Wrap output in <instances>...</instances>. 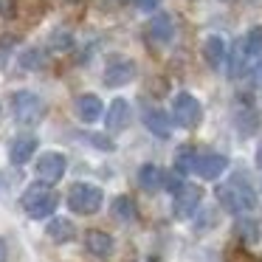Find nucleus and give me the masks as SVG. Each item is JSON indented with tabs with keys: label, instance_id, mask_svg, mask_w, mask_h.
Returning <instances> with one entry per match:
<instances>
[{
	"label": "nucleus",
	"instance_id": "13",
	"mask_svg": "<svg viewBox=\"0 0 262 262\" xmlns=\"http://www.w3.org/2000/svg\"><path fill=\"white\" fill-rule=\"evenodd\" d=\"M37 152V136H31V133H26V136H17L12 141V149H9V158H12V164L23 166L29 164L31 158H34Z\"/></svg>",
	"mask_w": 262,
	"mask_h": 262
},
{
	"label": "nucleus",
	"instance_id": "20",
	"mask_svg": "<svg viewBox=\"0 0 262 262\" xmlns=\"http://www.w3.org/2000/svg\"><path fill=\"white\" fill-rule=\"evenodd\" d=\"M214 194H217V203H220V209H226L228 214H239V211H243L239 198H237V192H234L231 183H220Z\"/></svg>",
	"mask_w": 262,
	"mask_h": 262
},
{
	"label": "nucleus",
	"instance_id": "24",
	"mask_svg": "<svg viewBox=\"0 0 262 262\" xmlns=\"http://www.w3.org/2000/svg\"><path fill=\"white\" fill-rule=\"evenodd\" d=\"M245 48H248L251 59H262V26H256V29L248 31V37H245Z\"/></svg>",
	"mask_w": 262,
	"mask_h": 262
},
{
	"label": "nucleus",
	"instance_id": "15",
	"mask_svg": "<svg viewBox=\"0 0 262 262\" xmlns=\"http://www.w3.org/2000/svg\"><path fill=\"white\" fill-rule=\"evenodd\" d=\"M147 34H149V40H155V42H169L172 40V34H175V23H172V17L169 14H155L152 20H149V26H147Z\"/></svg>",
	"mask_w": 262,
	"mask_h": 262
},
{
	"label": "nucleus",
	"instance_id": "19",
	"mask_svg": "<svg viewBox=\"0 0 262 262\" xmlns=\"http://www.w3.org/2000/svg\"><path fill=\"white\" fill-rule=\"evenodd\" d=\"M138 186H141L144 192H155V189H161L164 186V172H161L155 164H144L141 169H138Z\"/></svg>",
	"mask_w": 262,
	"mask_h": 262
},
{
	"label": "nucleus",
	"instance_id": "12",
	"mask_svg": "<svg viewBox=\"0 0 262 262\" xmlns=\"http://www.w3.org/2000/svg\"><path fill=\"white\" fill-rule=\"evenodd\" d=\"M203 59H206V65L209 68H223V62L228 59V46H226V40H223L220 34H211V37H206V42H203Z\"/></svg>",
	"mask_w": 262,
	"mask_h": 262
},
{
	"label": "nucleus",
	"instance_id": "22",
	"mask_svg": "<svg viewBox=\"0 0 262 262\" xmlns=\"http://www.w3.org/2000/svg\"><path fill=\"white\" fill-rule=\"evenodd\" d=\"M234 231H237V237L245 239V243H256V239H259V226H256V220H251V217H239Z\"/></svg>",
	"mask_w": 262,
	"mask_h": 262
},
{
	"label": "nucleus",
	"instance_id": "33",
	"mask_svg": "<svg viewBox=\"0 0 262 262\" xmlns=\"http://www.w3.org/2000/svg\"><path fill=\"white\" fill-rule=\"evenodd\" d=\"M256 166H262V147L256 149Z\"/></svg>",
	"mask_w": 262,
	"mask_h": 262
},
{
	"label": "nucleus",
	"instance_id": "35",
	"mask_svg": "<svg viewBox=\"0 0 262 262\" xmlns=\"http://www.w3.org/2000/svg\"><path fill=\"white\" fill-rule=\"evenodd\" d=\"M65 3H76V0H65Z\"/></svg>",
	"mask_w": 262,
	"mask_h": 262
},
{
	"label": "nucleus",
	"instance_id": "1",
	"mask_svg": "<svg viewBox=\"0 0 262 262\" xmlns=\"http://www.w3.org/2000/svg\"><path fill=\"white\" fill-rule=\"evenodd\" d=\"M20 203H23L26 214H29L31 220H46V217H51L54 209L59 206V198L48 183L40 181V183H31V186L26 189Z\"/></svg>",
	"mask_w": 262,
	"mask_h": 262
},
{
	"label": "nucleus",
	"instance_id": "8",
	"mask_svg": "<svg viewBox=\"0 0 262 262\" xmlns=\"http://www.w3.org/2000/svg\"><path fill=\"white\" fill-rule=\"evenodd\" d=\"M136 76V65L130 59H113V62L104 68V85L107 88H121L127 82H133Z\"/></svg>",
	"mask_w": 262,
	"mask_h": 262
},
{
	"label": "nucleus",
	"instance_id": "23",
	"mask_svg": "<svg viewBox=\"0 0 262 262\" xmlns=\"http://www.w3.org/2000/svg\"><path fill=\"white\" fill-rule=\"evenodd\" d=\"M46 51H40V48H29V51L20 54V65H23L26 71H40L46 68Z\"/></svg>",
	"mask_w": 262,
	"mask_h": 262
},
{
	"label": "nucleus",
	"instance_id": "2",
	"mask_svg": "<svg viewBox=\"0 0 262 262\" xmlns=\"http://www.w3.org/2000/svg\"><path fill=\"white\" fill-rule=\"evenodd\" d=\"M104 203V192L93 183H74L68 192V209L74 214H96Z\"/></svg>",
	"mask_w": 262,
	"mask_h": 262
},
{
	"label": "nucleus",
	"instance_id": "31",
	"mask_svg": "<svg viewBox=\"0 0 262 262\" xmlns=\"http://www.w3.org/2000/svg\"><path fill=\"white\" fill-rule=\"evenodd\" d=\"M136 3H138L141 12H155V9L161 6V0H136Z\"/></svg>",
	"mask_w": 262,
	"mask_h": 262
},
{
	"label": "nucleus",
	"instance_id": "30",
	"mask_svg": "<svg viewBox=\"0 0 262 262\" xmlns=\"http://www.w3.org/2000/svg\"><path fill=\"white\" fill-rule=\"evenodd\" d=\"M88 141L93 144V147H99V149H116V144L110 141V138H102V136H96V133H88Z\"/></svg>",
	"mask_w": 262,
	"mask_h": 262
},
{
	"label": "nucleus",
	"instance_id": "17",
	"mask_svg": "<svg viewBox=\"0 0 262 262\" xmlns=\"http://www.w3.org/2000/svg\"><path fill=\"white\" fill-rule=\"evenodd\" d=\"M228 183H231V186H234V192H237V198H239V206H243V211H254V209H256V192L251 189L248 178H245V175H234Z\"/></svg>",
	"mask_w": 262,
	"mask_h": 262
},
{
	"label": "nucleus",
	"instance_id": "4",
	"mask_svg": "<svg viewBox=\"0 0 262 262\" xmlns=\"http://www.w3.org/2000/svg\"><path fill=\"white\" fill-rule=\"evenodd\" d=\"M37 178H40L42 183H59L65 175V169H68V158H65L62 152H42L40 158H37Z\"/></svg>",
	"mask_w": 262,
	"mask_h": 262
},
{
	"label": "nucleus",
	"instance_id": "26",
	"mask_svg": "<svg viewBox=\"0 0 262 262\" xmlns=\"http://www.w3.org/2000/svg\"><path fill=\"white\" fill-rule=\"evenodd\" d=\"M237 127L243 136H251V133L256 130V113L254 110H243V113L237 116Z\"/></svg>",
	"mask_w": 262,
	"mask_h": 262
},
{
	"label": "nucleus",
	"instance_id": "6",
	"mask_svg": "<svg viewBox=\"0 0 262 262\" xmlns=\"http://www.w3.org/2000/svg\"><path fill=\"white\" fill-rule=\"evenodd\" d=\"M200 200H203V189L194 186V183H186V186L175 194V217H181V220L194 217L200 209Z\"/></svg>",
	"mask_w": 262,
	"mask_h": 262
},
{
	"label": "nucleus",
	"instance_id": "28",
	"mask_svg": "<svg viewBox=\"0 0 262 262\" xmlns=\"http://www.w3.org/2000/svg\"><path fill=\"white\" fill-rule=\"evenodd\" d=\"M71 42L74 40H71V34H65V31H54L51 34V48L54 51H68Z\"/></svg>",
	"mask_w": 262,
	"mask_h": 262
},
{
	"label": "nucleus",
	"instance_id": "18",
	"mask_svg": "<svg viewBox=\"0 0 262 262\" xmlns=\"http://www.w3.org/2000/svg\"><path fill=\"white\" fill-rule=\"evenodd\" d=\"M46 234L54 239V243H71L74 234H76V228H74V223L65 220V217H54V220L46 226Z\"/></svg>",
	"mask_w": 262,
	"mask_h": 262
},
{
	"label": "nucleus",
	"instance_id": "11",
	"mask_svg": "<svg viewBox=\"0 0 262 262\" xmlns=\"http://www.w3.org/2000/svg\"><path fill=\"white\" fill-rule=\"evenodd\" d=\"M228 79H239V76H245L248 74V68H251V54H248V48H245V40H237L234 42V48H231V54H228Z\"/></svg>",
	"mask_w": 262,
	"mask_h": 262
},
{
	"label": "nucleus",
	"instance_id": "10",
	"mask_svg": "<svg viewBox=\"0 0 262 262\" xmlns=\"http://www.w3.org/2000/svg\"><path fill=\"white\" fill-rule=\"evenodd\" d=\"M127 124H130V104H127V99H113L110 107L104 110V127L110 133H119Z\"/></svg>",
	"mask_w": 262,
	"mask_h": 262
},
{
	"label": "nucleus",
	"instance_id": "5",
	"mask_svg": "<svg viewBox=\"0 0 262 262\" xmlns=\"http://www.w3.org/2000/svg\"><path fill=\"white\" fill-rule=\"evenodd\" d=\"M12 107H14V116H17L20 124H34L42 116V99L31 91H20V93H14Z\"/></svg>",
	"mask_w": 262,
	"mask_h": 262
},
{
	"label": "nucleus",
	"instance_id": "14",
	"mask_svg": "<svg viewBox=\"0 0 262 262\" xmlns=\"http://www.w3.org/2000/svg\"><path fill=\"white\" fill-rule=\"evenodd\" d=\"M144 127L158 138H169V133H172L169 116H166L164 110H158V107H149L147 113H144Z\"/></svg>",
	"mask_w": 262,
	"mask_h": 262
},
{
	"label": "nucleus",
	"instance_id": "34",
	"mask_svg": "<svg viewBox=\"0 0 262 262\" xmlns=\"http://www.w3.org/2000/svg\"><path fill=\"white\" fill-rule=\"evenodd\" d=\"M256 76H259V82H262V59H259V65H256Z\"/></svg>",
	"mask_w": 262,
	"mask_h": 262
},
{
	"label": "nucleus",
	"instance_id": "29",
	"mask_svg": "<svg viewBox=\"0 0 262 262\" xmlns=\"http://www.w3.org/2000/svg\"><path fill=\"white\" fill-rule=\"evenodd\" d=\"M17 9H20V0H0V17H17Z\"/></svg>",
	"mask_w": 262,
	"mask_h": 262
},
{
	"label": "nucleus",
	"instance_id": "3",
	"mask_svg": "<svg viewBox=\"0 0 262 262\" xmlns=\"http://www.w3.org/2000/svg\"><path fill=\"white\" fill-rule=\"evenodd\" d=\"M172 119H175V124L192 130V127H198L200 119H203V104H200L192 93H178V96L172 99Z\"/></svg>",
	"mask_w": 262,
	"mask_h": 262
},
{
	"label": "nucleus",
	"instance_id": "16",
	"mask_svg": "<svg viewBox=\"0 0 262 262\" xmlns=\"http://www.w3.org/2000/svg\"><path fill=\"white\" fill-rule=\"evenodd\" d=\"M85 243H88V251H91L93 256H110L113 254V237H110L107 231H99V228H91L88 231V237H85Z\"/></svg>",
	"mask_w": 262,
	"mask_h": 262
},
{
	"label": "nucleus",
	"instance_id": "7",
	"mask_svg": "<svg viewBox=\"0 0 262 262\" xmlns=\"http://www.w3.org/2000/svg\"><path fill=\"white\" fill-rule=\"evenodd\" d=\"M226 169H228V158L226 155H217V152L198 155V164H194V172H198V178H203V181H217Z\"/></svg>",
	"mask_w": 262,
	"mask_h": 262
},
{
	"label": "nucleus",
	"instance_id": "27",
	"mask_svg": "<svg viewBox=\"0 0 262 262\" xmlns=\"http://www.w3.org/2000/svg\"><path fill=\"white\" fill-rule=\"evenodd\" d=\"M164 186H166V192H169V194H178V192H181V189H183V186H186V183H183V178H181V175H178V172H175V169H172V172H169V175H166V178H164Z\"/></svg>",
	"mask_w": 262,
	"mask_h": 262
},
{
	"label": "nucleus",
	"instance_id": "25",
	"mask_svg": "<svg viewBox=\"0 0 262 262\" xmlns=\"http://www.w3.org/2000/svg\"><path fill=\"white\" fill-rule=\"evenodd\" d=\"M113 214L119 217V220H133V217H136V206H133V200L124 198V194L116 198L113 200Z\"/></svg>",
	"mask_w": 262,
	"mask_h": 262
},
{
	"label": "nucleus",
	"instance_id": "21",
	"mask_svg": "<svg viewBox=\"0 0 262 262\" xmlns=\"http://www.w3.org/2000/svg\"><path fill=\"white\" fill-rule=\"evenodd\" d=\"M194 164H198V155H194L192 147H181L175 155V172L181 178H186L189 172H194Z\"/></svg>",
	"mask_w": 262,
	"mask_h": 262
},
{
	"label": "nucleus",
	"instance_id": "9",
	"mask_svg": "<svg viewBox=\"0 0 262 262\" xmlns=\"http://www.w3.org/2000/svg\"><path fill=\"white\" fill-rule=\"evenodd\" d=\"M102 116H104V104L99 96L85 93V96L76 99V119H79L82 124H96Z\"/></svg>",
	"mask_w": 262,
	"mask_h": 262
},
{
	"label": "nucleus",
	"instance_id": "32",
	"mask_svg": "<svg viewBox=\"0 0 262 262\" xmlns=\"http://www.w3.org/2000/svg\"><path fill=\"white\" fill-rule=\"evenodd\" d=\"M0 262H6V243L0 239Z\"/></svg>",
	"mask_w": 262,
	"mask_h": 262
}]
</instances>
